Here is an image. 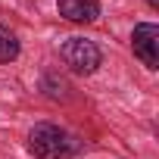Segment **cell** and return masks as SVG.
I'll use <instances>...</instances> for the list:
<instances>
[{
  "label": "cell",
  "instance_id": "6da1fadb",
  "mask_svg": "<svg viewBox=\"0 0 159 159\" xmlns=\"http://www.w3.org/2000/svg\"><path fill=\"white\" fill-rule=\"evenodd\" d=\"M81 150V140L53 122H38L28 131V153L34 159H69Z\"/></svg>",
  "mask_w": 159,
  "mask_h": 159
},
{
  "label": "cell",
  "instance_id": "8992f818",
  "mask_svg": "<svg viewBox=\"0 0 159 159\" xmlns=\"http://www.w3.org/2000/svg\"><path fill=\"white\" fill-rule=\"evenodd\" d=\"M147 3H150V7H153V10H156V7H159V0H147Z\"/></svg>",
  "mask_w": 159,
  "mask_h": 159
},
{
  "label": "cell",
  "instance_id": "3957f363",
  "mask_svg": "<svg viewBox=\"0 0 159 159\" xmlns=\"http://www.w3.org/2000/svg\"><path fill=\"white\" fill-rule=\"evenodd\" d=\"M131 50H134V56L150 72H156L159 69V25H153V22L134 25V31H131Z\"/></svg>",
  "mask_w": 159,
  "mask_h": 159
},
{
  "label": "cell",
  "instance_id": "277c9868",
  "mask_svg": "<svg viewBox=\"0 0 159 159\" xmlns=\"http://www.w3.org/2000/svg\"><path fill=\"white\" fill-rule=\"evenodd\" d=\"M56 10L66 22L88 25L100 19V0H56Z\"/></svg>",
  "mask_w": 159,
  "mask_h": 159
},
{
  "label": "cell",
  "instance_id": "5b68a950",
  "mask_svg": "<svg viewBox=\"0 0 159 159\" xmlns=\"http://www.w3.org/2000/svg\"><path fill=\"white\" fill-rule=\"evenodd\" d=\"M22 53V44H19V34L7 25H0V66H7L13 59H19Z\"/></svg>",
  "mask_w": 159,
  "mask_h": 159
},
{
  "label": "cell",
  "instance_id": "7a4b0ae2",
  "mask_svg": "<svg viewBox=\"0 0 159 159\" xmlns=\"http://www.w3.org/2000/svg\"><path fill=\"white\" fill-rule=\"evenodd\" d=\"M59 56L75 75H94L103 66V50L91 38H66L59 47Z\"/></svg>",
  "mask_w": 159,
  "mask_h": 159
}]
</instances>
